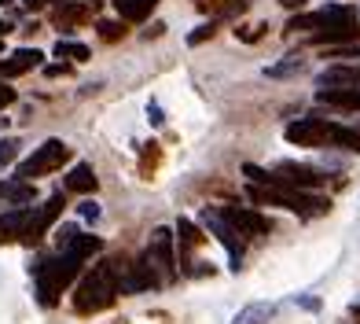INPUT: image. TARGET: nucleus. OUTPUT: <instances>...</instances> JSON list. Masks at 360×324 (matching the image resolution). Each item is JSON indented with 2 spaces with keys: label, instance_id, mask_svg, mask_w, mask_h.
Returning <instances> with one entry per match:
<instances>
[{
  "label": "nucleus",
  "instance_id": "obj_1",
  "mask_svg": "<svg viewBox=\"0 0 360 324\" xmlns=\"http://www.w3.org/2000/svg\"><path fill=\"white\" fill-rule=\"evenodd\" d=\"M287 144L298 148H346V151H360V133L342 122H327V118H298L283 129Z\"/></svg>",
  "mask_w": 360,
  "mask_h": 324
},
{
  "label": "nucleus",
  "instance_id": "obj_2",
  "mask_svg": "<svg viewBox=\"0 0 360 324\" xmlns=\"http://www.w3.org/2000/svg\"><path fill=\"white\" fill-rule=\"evenodd\" d=\"M122 295V280H118V258L92 266V273L77 284L74 291V310L77 313H103L107 306H114V299Z\"/></svg>",
  "mask_w": 360,
  "mask_h": 324
},
{
  "label": "nucleus",
  "instance_id": "obj_3",
  "mask_svg": "<svg viewBox=\"0 0 360 324\" xmlns=\"http://www.w3.org/2000/svg\"><path fill=\"white\" fill-rule=\"evenodd\" d=\"M250 199L261 206H283L298 218H320L327 214V199L313 196V192H302V188H290V185H250Z\"/></svg>",
  "mask_w": 360,
  "mask_h": 324
},
{
  "label": "nucleus",
  "instance_id": "obj_4",
  "mask_svg": "<svg viewBox=\"0 0 360 324\" xmlns=\"http://www.w3.org/2000/svg\"><path fill=\"white\" fill-rule=\"evenodd\" d=\"M77 269H81V258H74L70 251H59V258H44V262L34 269L41 306H56L59 295H63V287L77 277Z\"/></svg>",
  "mask_w": 360,
  "mask_h": 324
},
{
  "label": "nucleus",
  "instance_id": "obj_5",
  "mask_svg": "<svg viewBox=\"0 0 360 324\" xmlns=\"http://www.w3.org/2000/svg\"><path fill=\"white\" fill-rule=\"evenodd\" d=\"M67 158H70V148H67L63 140H44L26 162H19V170H15V181H30V185H34L37 177L59 170Z\"/></svg>",
  "mask_w": 360,
  "mask_h": 324
},
{
  "label": "nucleus",
  "instance_id": "obj_6",
  "mask_svg": "<svg viewBox=\"0 0 360 324\" xmlns=\"http://www.w3.org/2000/svg\"><path fill=\"white\" fill-rule=\"evenodd\" d=\"M265 185H290V188H302V192H313L323 185V173L313 166H298V162H280L276 170H269V181Z\"/></svg>",
  "mask_w": 360,
  "mask_h": 324
},
{
  "label": "nucleus",
  "instance_id": "obj_7",
  "mask_svg": "<svg viewBox=\"0 0 360 324\" xmlns=\"http://www.w3.org/2000/svg\"><path fill=\"white\" fill-rule=\"evenodd\" d=\"M173 243H176V236L169 232V229H158L151 232V247H147V262H151L158 273H162V284L166 280H173L176 277V258H173Z\"/></svg>",
  "mask_w": 360,
  "mask_h": 324
},
{
  "label": "nucleus",
  "instance_id": "obj_8",
  "mask_svg": "<svg viewBox=\"0 0 360 324\" xmlns=\"http://www.w3.org/2000/svg\"><path fill=\"white\" fill-rule=\"evenodd\" d=\"M202 225H206V232H214L221 243H224V251H228V262H232V269L239 273L243 269V247H239V239H236V229L228 225L217 210H202Z\"/></svg>",
  "mask_w": 360,
  "mask_h": 324
},
{
  "label": "nucleus",
  "instance_id": "obj_9",
  "mask_svg": "<svg viewBox=\"0 0 360 324\" xmlns=\"http://www.w3.org/2000/svg\"><path fill=\"white\" fill-rule=\"evenodd\" d=\"M59 214H63V192H56V196L48 199L44 206L30 210V221H26V229H22V239H26V243L44 239V232L56 225V218H59Z\"/></svg>",
  "mask_w": 360,
  "mask_h": 324
},
{
  "label": "nucleus",
  "instance_id": "obj_10",
  "mask_svg": "<svg viewBox=\"0 0 360 324\" xmlns=\"http://www.w3.org/2000/svg\"><path fill=\"white\" fill-rule=\"evenodd\" d=\"M217 214L232 225L236 232H247V236H265V232H272V221H269L265 214H257V210H250V206H224V210H217Z\"/></svg>",
  "mask_w": 360,
  "mask_h": 324
},
{
  "label": "nucleus",
  "instance_id": "obj_11",
  "mask_svg": "<svg viewBox=\"0 0 360 324\" xmlns=\"http://www.w3.org/2000/svg\"><path fill=\"white\" fill-rule=\"evenodd\" d=\"M41 59H44V52H37V48H19L8 59H0V77H19L26 70L41 67Z\"/></svg>",
  "mask_w": 360,
  "mask_h": 324
},
{
  "label": "nucleus",
  "instance_id": "obj_12",
  "mask_svg": "<svg viewBox=\"0 0 360 324\" xmlns=\"http://www.w3.org/2000/svg\"><path fill=\"white\" fill-rule=\"evenodd\" d=\"M320 89H360V67H327L316 74Z\"/></svg>",
  "mask_w": 360,
  "mask_h": 324
},
{
  "label": "nucleus",
  "instance_id": "obj_13",
  "mask_svg": "<svg viewBox=\"0 0 360 324\" xmlns=\"http://www.w3.org/2000/svg\"><path fill=\"white\" fill-rule=\"evenodd\" d=\"M316 100L338 111H360V89H320Z\"/></svg>",
  "mask_w": 360,
  "mask_h": 324
},
{
  "label": "nucleus",
  "instance_id": "obj_14",
  "mask_svg": "<svg viewBox=\"0 0 360 324\" xmlns=\"http://www.w3.org/2000/svg\"><path fill=\"white\" fill-rule=\"evenodd\" d=\"M176 243H180V254H188V251H199L206 236L199 232V225H195L191 218H180L176 221Z\"/></svg>",
  "mask_w": 360,
  "mask_h": 324
},
{
  "label": "nucleus",
  "instance_id": "obj_15",
  "mask_svg": "<svg viewBox=\"0 0 360 324\" xmlns=\"http://www.w3.org/2000/svg\"><path fill=\"white\" fill-rule=\"evenodd\" d=\"M155 4L158 0H114V11L122 15V23H143Z\"/></svg>",
  "mask_w": 360,
  "mask_h": 324
},
{
  "label": "nucleus",
  "instance_id": "obj_16",
  "mask_svg": "<svg viewBox=\"0 0 360 324\" xmlns=\"http://www.w3.org/2000/svg\"><path fill=\"white\" fill-rule=\"evenodd\" d=\"M67 192H96L92 162H74V170L67 173Z\"/></svg>",
  "mask_w": 360,
  "mask_h": 324
},
{
  "label": "nucleus",
  "instance_id": "obj_17",
  "mask_svg": "<svg viewBox=\"0 0 360 324\" xmlns=\"http://www.w3.org/2000/svg\"><path fill=\"white\" fill-rule=\"evenodd\" d=\"M26 221H30V210H26V206L8 210V214L0 218V239H15V236H22Z\"/></svg>",
  "mask_w": 360,
  "mask_h": 324
},
{
  "label": "nucleus",
  "instance_id": "obj_18",
  "mask_svg": "<svg viewBox=\"0 0 360 324\" xmlns=\"http://www.w3.org/2000/svg\"><path fill=\"white\" fill-rule=\"evenodd\" d=\"M272 313H276L272 302H250V306H243V310L232 317V324H269Z\"/></svg>",
  "mask_w": 360,
  "mask_h": 324
},
{
  "label": "nucleus",
  "instance_id": "obj_19",
  "mask_svg": "<svg viewBox=\"0 0 360 324\" xmlns=\"http://www.w3.org/2000/svg\"><path fill=\"white\" fill-rule=\"evenodd\" d=\"M67 251H70L74 258H81V262H85L89 254H100V251H103V239H100V236H81V232H77V236L70 239V247H67Z\"/></svg>",
  "mask_w": 360,
  "mask_h": 324
},
{
  "label": "nucleus",
  "instance_id": "obj_20",
  "mask_svg": "<svg viewBox=\"0 0 360 324\" xmlns=\"http://www.w3.org/2000/svg\"><path fill=\"white\" fill-rule=\"evenodd\" d=\"M0 196H4L8 203H15V206H22V203L34 199V185H30V181H11V185H0Z\"/></svg>",
  "mask_w": 360,
  "mask_h": 324
},
{
  "label": "nucleus",
  "instance_id": "obj_21",
  "mask_svg": "<svg viewBox=\"0 0 360 324\" xmlns=\"http://www.w3.org/2000/svg\"><path fill=\"white\" fill-rule=\"evenodd\" d=\"M305 70V59L302 56H287L283 63H272V67H265L269 77H298Z\"/></svg>",
  "mask_w": 360,
  "mask_h": 324
},
{
  "label": "nucleus",
  "instance_id": "obj_22",
  "mask_svg": "<svg viewBox=\"0 0 360 324\" xmlns=\"http://www.w3.org/2000/svg\"><path fill=\"white\" fill-rule=\"evenodd\" d=\"M356 34H360L356 26H327V30H320L313 41L316 44H338V41H353Z\"/></svg>",
  "mask_w": 360,
  "mask_h": 324
},
{
  "label": "nucleus",
  "instance_id": "obj_23",
  "mask_svg": "<svg viewBox=\"0 0 360 324\" xmlns=\"http://www.w3.org/2000/svg\"><path fill=\"white\" fill-rule=\"evenodd\" d=\"M52 52H56L59 59H77V63H81V59H89V48H85V44H77V41H59Z\"/></svg>",
  "mask_w": 360,
  "mask_h": 324
},
{
  "label": "nucleus",
  "instance_id": "obj_24",
  "mask_svg": "<svg viewBox=\"0 0 360 324\" xmlns=\"http://www.w3.org/2000/svg\"><path fill=\"white\" fill-rule=\"evenodd\" d=\"M323 19H320V11H309V15H294V19L287 23L290 34H298V30H320Z\"/></svg>",
  "mask_w": 360,
  "mask_h": 324
},
{
  "label": "nucleus",
  "instance_id": "obj_25",
  "mask_svg": "<svg viewBox=\"0 0 360 324\" xmlns=\"http://www.w3.org/2000/svg\"><path fill=\"white\" fill-rule=\"evenodd\" d=\"M15 155H19V140H15V137H0V166H11Z\"/></svg>",
  "mask_w": 360,
  "mask_h": 324
},
{
  "label": "nucleus",
  "instance_id": "obj_26",
  "mask_svg": "<svg viewBox=\"0 0 360 324\" xmlns=\"http://www.w3.org/2000/svg\"><path fill=\"white\" fill-rule=\"evenodd\" d=\"M96 30H100V37H103V41H118V37H125V26H122V23H100Z\"/></svg>",
  "mask_w": 360,
  "mask_h": 324
},
{
  "label": "nucleus",
  "instance_id": "obj_27",
  "mask_svg": "<svg viewBox=\"0 0 360 324\" xmlns=\"http://www.w3.org/2000/svg\"><path fill=\"white\" fill-rule=\"evenodd\" d=\"M265 30H269L265 23H257V26H243V30H236V37H239V41H247V44H254L261 34H265Z\"/></svg>",
  "mask_w": 360,
  "mask_h": 324
},
{
  "label": "nucleus",
  "instance_id": "obj_28",
  "mask_svg": "<svg viewBox=\"0 0 360 324\" xmlns=\"http://www.w3.org/2000/svg\"><path fill=\"white\" fill-rule=\"evenodd\" d=\"M77 214L85 218V221H100V203H96V199H85V203L77 206Z\"/></svg>",
  "mask_w": 360,
  "mask_h": 324
},
{
  "label": "nucleus",
  "instance_id": "obj_29",
  "mask_svg": "<svg viewBox=\"0 0 360 324\" xmlns=\"http://www.w3.org/2000/svg\"><path fill=\"white\" fill-rule=\"evenodd\" d=\"M74 236H77V229H74V225H63V229H56V243H59V251H67Z\"/></svg>",
  "mask_w": 360,
  "mask_h": 324
},
{
  "label": "nucleus",
  "instance_id": "obj_30",
  "mask_svg": "<svg viewBox=\"0 0 360 324\" xmlns=\"http://www.w3.org/2000/svg\"><path fill=\"white\" fill-rule=\"evenodd\" d=\"M214 26H217V23H202V26H199V30H195V34L188 37V44H202L206 37H214Z\"/></svg>",
  "mask_w": 360,
  "mask_h": 324
},
{
  "label": "nucleus",
  "instance_id": "obj_31",
  "mask_svg": "<svg viewBox=\"0 0 360 324\" xmlns=\"http://www.w3.org/2000/svg\"><path fill=\"white\" fill-rule=\"evenodd\" d=\"M15 100H19V92H15L8 81H0V107H11Z\"/></svg>",
  "mask_w": 360,
  "mask_h": 324
},
{
  "label": "nucleus",
  "instance_id": "obj_32",
  "mask_svg": "<svg viewBox=\"0 0 360 324\" xmlns=\"http://www.w3.org/2000/svg\"><path fill=\"white\" fill-rule=\"evenodd\" d=\"M147 122H151V125H162V122H166V115H162L158 104H147Z\"/></svg>",
  "mask_w": 360,
  "mask_h": 324
},
{
  "label": "nucleus",
  "instance_id": "obj_33",
  "mask_svg": "<svg viewBox=\"0 0 360 324\" xmlns=\"http://www.w3.org/2000/svg\"><path fill=\"white\" fill-rule=\"evenodd\" d=\"M294 302H298L302 310H309V313H313V310H320V299H313V295H298Z\"/></svg>",
  "mask_w": 360,
  "mask_h": 324
},
{
  "label": "nucleus",
  "instance_id": "obj_34",
  "mask_svg": "<svg viewBox=\"0 0 360 324\" xmlns=\"http://www.w3.org/2000/svg\"><path fill=\"white\" fill-rule=\"evenodd\" d=\"M70 67H67V63H52V67H44V74L48 77H59V74H67Z\"/></svg>",
  "mask_w": 360,
  "mask_h": 324
},
{
  "label": "nucleus",
  "instance_id": "obj_35",
  "mask_svg": "<svg viewBox=\"0 0 360 324\" xmlns=\"http://www.w3.org/2000/svg\"><path fill=\"white\" fill-rule=\"evenodd\" d=\"M22 4H26V8H44L48 0H22Z\"/></svg>",
  "mask_w": 360,
  "mask_h": 324
},
{
  "label": "nucleus",
  "instance_id": "obj_36",
  "mask_svg": "<svg viewBox=\"0 0 360 324\" xmlns=\"http://www.w3.org/2000/svg\"><path fill=\"white\" fill-rule=\"evenodd\" d=\"M8 30H11V26H8L4 19H0V37H4V34H8Z\"/></svg>",
  "mask_w": 360,
  "mask_h": 324
},
{
  "label": "nucleus",
  "instance_id": "obj_37",
  "mask_svg": "<svg viewBox=\"0 0 360 324\" xmlns=\"http://www.w3.org/2000/svg\"><path fill=\"white\" fill-rule=\"evenodd\" d=\"M4 122H8V118H4ZM4 122H0V125H4Z\"/></svg>",
  "mask_w": 360,
  "mask_h": 324
},
{
  "label": "nucleus",
  "instance_id": "obj_38",
  "mask_svg": "<svg viewBox=\"0 0 360 324\" xmlns=\"http://www.w3.org/2000/svg\"><path fill=\"white\" fill-rule=\"evenodd\" d=\"M0 4H4V0H0Z\"/></svg>",
  "mask_w": 360,
  "mask_h": 324
}]
</instances>
